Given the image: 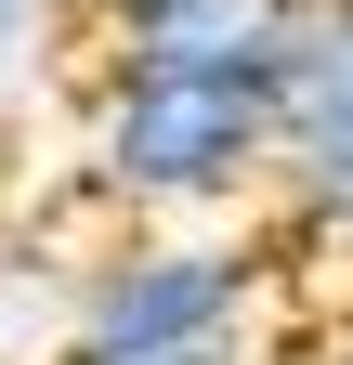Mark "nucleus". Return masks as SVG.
Here are the masks:
<instances>
[{
  "label": "nucleus",
  "instance_id": "obj_3",
  "mask_svg": "<svg viewBox=\"0 0 353 365\" xmlns=\"http://www.w3.org/2000/svg\"><path fill=\"white\" fill-rule=\"evenodd\" d=\"M275 209L353 248V0H301L275 78Z\"/></svg>",
  "mask_w": 353,
  "mask_h": 365
},
{
  "label": "nucleus",
  "instance_id": "obj_4",
  "mask_svg": "<svg viewBox=\"0 0 353 365\" xmlns=\"http://www.w3.org/2000/svg\"><path fill=\"white\" fill-rule=\"evenodd\" d=\"M66 26H92V0H0V91H14Z\"/></svg>",
  "mask_w": 353,
  "mask_h": 365
},
{
  "label": "nucleus",
  "instance_id": "obj_7",
  "mask_svg": "<svg viewBox=\"0 0 353 365\" xmlns=\"http://www.w3.org/2000/svg\"><path fill=\"white\" fill-rule=\"evenodd\" d=\"M66 365V352H53ZM170 365H262V339H223V352H170Z\"/></svg>",
  "mask_w": 353,
  "mask_h": 365
},
{
  "label": "nucleus",
  "instance_id": "obj_6",
  "mask_svg": "<svg viewBox=\"0 0 353 365\" xmlns=\"http://www.w3.org/2000/svg\"><path fill=\"white\" fill-rule=\"evenodd\" d=\"M144 14H184V0H92V39H118V26H144Z\"/></svg>",
  "mask_w": 353,
  "mask_h": 365
},
{
  "label": "nucleus",
  "instance_id": "obj_1",
  "mask_svg": "<svg viewBox=\"0 0 353 365\" xmlns=\"http://www.w3.org/2000/svg\"><path fill=\"white\" fill-rule=\"evenodd\" d=\"M288 66H105L79 105V196L118 222H223L275 196Z\"/></svg>",
  "mask_w": 353,
  "mask_h": 365
},
{
  "label": "nucleus",
  "instance_id": "obj_5",
  "mask_svg": "<svg viewBox=\"0 0 353 365\" xmlns=\"http://www.w3.org/2000/svg\"><path fill=\"white\" fill-rule=\"evenodd\" d=\"M26 287H39V248H26V222H0V327H14Z\"/></svg>",
  "mask_w": 353,
  "mask_h": 365
},
{
  "label": "nucleus",
  "instance_id": "obj_2",
  "mask_svg": "<svg viewBox=\"0 0 353 365\" xmlns=\"http://www.w3.org/2000/svg\"><path fill=\"white\" fill-rule=\"evenodd\" d=\"M262 287H275V261H262L249 235H209V222H118L105 248L66 261L53 327H66V365H170V352L262 339Z\"/></svg>",
  "mask_w": 353,
  "mask_h": 365
}]
</instances>
